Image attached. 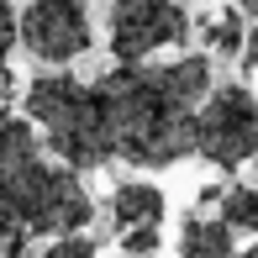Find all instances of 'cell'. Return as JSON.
I'll return each mask as SVG.
<instances>
[{
  "label": "cell",
  "mask_w": 258,
  "mask_h": 258,
  "mask_svg": "<svg viewBox=\"0 0 258 258\" xmlns=\"http://www.w3.org/2000/svg\"><path fill=\"white\" fill-rule=\"evenodd\" d=\"M211 58L184 53L169 63H116L95 79V100L111 132V158L137 169H169L195 148V105L206 100Z\"/></svg>",
  "instance_id": "obj_1"
},
{
  "label": "cell",
  "mask_w": 258,
  "mask_h": 258,
  "mask_svg": "<svg viewBox=\"0 0 258 258\" xmlns=\"http://www.w3.org/2000/svg\"><path fill=\"white\" fill-rule=\"evenodd\" d=\"M21 95H27V121L37 126L42 148L58 163H69L74 174L116 163L111 158V132H105V116H100V100H95V85L53 69V74H37Z\"/></svg>",
  "instance_id": "obj_2"
},
{
  "label": "cell",
  "mask_w": 258,
  "mask_h": 258,
  "mask_svg": "<svg viewBox=\"0 0 258 258\" xmlns=\"http://www.w3.org/2000/svg\"><path fill=\"white\" fill-rule=\"evenodd\" d=\"M90 216H95V201L69 163H53L37 153L27 163L0 169V221L16 227L21 237L48 242L63 232H85Z\"/></svg>",
  "instance_id": "obj_3"
},
{
  "label": "cell",
  "mask_w": 258,
  "mask_h": 258,
  "mask_svg": "<svg viewBox=\"0 0 258 258\" xmlns=\"http://www.w3.org/2000/svg\"><path fill=\"white\" fill-rule=\"evenodd\" d=\"M195 158H206L211 169L232 174L248 158H258V95L237 79L211 85L206 100L195 105Z\"/></svg>",
  "instance_id": "obj_4"
},
{
  "label": "cell",
  "mask_w": 258,
  "mask_h": 258,
  "mask_svg": "<svg viewBox=\"0 0 258 258\" xmlns=\"http://www.w3.org/2000/svg\"><path fill=\"white\" fill-rule=\"evenodd\" d=\"M105 32H111L116 63H143L158 48H179L190 37V16L174 0H116Z\"/></svg>",
  "instance_id": "obj_5"
},
{
  "label": "cell",
  "mask_w": 258,
  "mask_h": 258,
  "mask_svg": "<svg viewBox=\"0 0 258 258\" xmlns=\"http://www.w3.org/2000/svg\"><path fill=\"white\" fill-rule=\"evenodd\" d=\"M90 37L95 32H90L85 0H32L16 16V42L48 69H63L79 53H90Z\"/></svg>",
  "instance_id": "obj_6"
},
{
  "label": "cell",
  "mask_w": 258,
  "mask_h": 258,
  "mask_svg": "<svg viewBox=\"0 0 258 258\" xmlns=\"http://www.w3.org/2000/svg\"><path fill=\"white\" fill-rule=\"evenodd\" d=\"M105 206H111L116 232H126V227H158L169 201H163V190H158L153 179H121V184L111 190V201H105Z\"/></svg>",
  "instance_id": "obj_7"
},
{
  "label": "cell",
  "mask_w": 258,
  "mask_h": 258,
  "mask_svg": "<svg viewBox=\"0 0 258 258\" xmlns=\"http://www.w3.org/2000/svg\"><path fill=\"white\" fill-rule=\"evenodd\" d=\"M232 253H237V232L221 216H184L179 258H232Z\"/></svg>",
  "instance_id": "obj_8"
},
{
  "label": "cell",
  "mask_w": 258,
  "mask_h": 258,
  "mask_svg": "<svg viewBox=\"0 0 258 258\" xmlns=\"http://www.w3.org/2000/svg\"><path fill=\"white\" fill-rule=\"evenodd\" d=\"M37 153H42L37 126H32L27 116L0 111V169H11V163H27V158H37Z\"/></svg>",
  "instance_id": "obj_9"
},
{
  "label": "cell",
  "mask_w": 258,
  "mask_h": 258,
  "mask_svg": "<svg viewBox=\"0 0 258 258\" xmlns=\"http://www.w3.org/2000/svg\"><path fill=\"white\" fill-rule=\"evenodd\" d=\"M216 206H221V221H227L232 232L258 237V184H227Z\"/></svg>",
  "instance_id": "obj_10"
},
{
  "label": "cell",
  "mask_w": 258,
  "mask_h": 258,
  "mask_svg": "<svg viewBox=\"0 0 258 258\" xmlns=\"http://www.w3.org/2000/svg\"><path fill=\"white\" fill-rule=\"evenodd\" d=\"M206 48L216 58H237L242 53V16H237V6L216 11V16L206 21Z\"/></svg>",
  "instance_id": "obj_11"
},
{
  "label": "cell",
  "mask_w": 258,
  "mask_h": 258,
  "mask_svg": "<svg viewBox=\"0 0 258 258\" xmlns=\"http://www.w3.org/2000/svg\"><path fill=\"white\" fill-rule=\"evenodd\" d=\"M37 258H95V237L85 232H63V237H48V248Z\"/></svg>",
  "instance_id": "obj_12"
},
{
  "label": "cell",
  "mask_w": 258,
  "mask_h": 258,
  "mask_svg": "<svg viewBox=\"0 0 258 258\" xmlns=\"http://www.w3.org/2000/svg\"><path fill=\"white\" fill-rule=\"evenodd\" d=\"M158 248H163L158 227H126V232H121V253H126V258H153Z\"/></svg>",
  "instance_id": "obj_13"
},
{
  "label": "cell",
  "mask_w": 258,
  "mask_h": 258,
  "mask_svg": "<svg viewBox=\"0 0 258 258\" xmlns=\"http://www.w3.org/2000/svg\"><path fill=\"white\" fill-rule=\"evenodd\" d=\"M27 253H32V237H21L16 227L0 221V258H27Z\"/></svg>",
  "instance_id": "obj_14"
},
{
  "label": "cell",
  "mask_w": 258,
  "mask_h": 258,
  "mask_svg": "<svg viewBox=\"0 0 258 258\" xmlns=\"http://www.w3.org/2000/svg\"><path fill=\"white\" fill-rule=\"evenodd\" d=\"M16 48V16H11V0H0V63Z\"/></svg>",
  "instance_id": "obj_15"
},
{
  "label": "cell",
  "mask_w": 258,
  "mask_h": 258,
  "mask_svg": "<svg viewBox=\"0 0 258 258\" xmlns=\"http://www.w3.org/2000/svg\"><path fill=\"white\" fill-rule=\"evenodd\" d=\"M242 63L258 74V27H253V32H242Z\"/></svg>",
  "instance_id": "obj_16"
},
{
  "label": "cell",
  "mask_w": 258,
  "mask_h": 258,
  "mask_svg": "<svg viewBox=\"0 0 258 258\" xmlns=\"http://www.w3.org/2000/svg\"><path fill=\"white\" fill-rule=\"evenodd\" d=\"M237 11H248V16H258V0H232Z\"/></svg>",
  "instance_id": "obj_17"
},
{
  "label": "cell",
  "mask_w": 258,
  "mask_h": 258,
  "mask_svg": "<svg viewBox=\"0 0 258 258\" xmlns=\"http://www.w3.org/2000/svg\"><path fill=\"white\" fill-rule=\"evenodd\" d=\"M232 258H258V242H253V248H242V253H232Z\"/></svg>",
  "instance_id": "obj_18"
}]
</instances>
